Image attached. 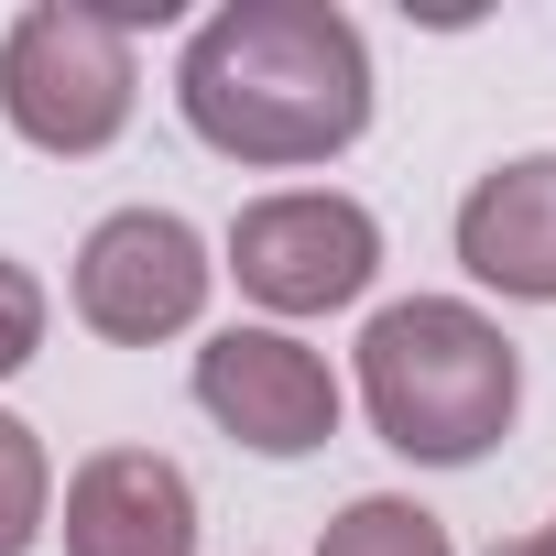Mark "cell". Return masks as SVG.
I'll return each mask as SVG.
<instances>
[{
	"instance_id": "obj_12",
	"label": "cell",
	"mask_w": 556,
	"mask_h": 556,
	"mask_svg": "<svg viewBox=\"0 0 556 556\" xmlns=\"http://www.w3.org/2000/svg\"><path fill=\"white\" fill-rule=\"evenodd\" d=\"M491 556H556V534H513V545H491Z\"/></svg>"
},
{
	"instance_id": "obj_4",
	"label": "cell",
	"mask_w": 556,
	"mask_h": 556,
	"mask_svg": "<svg viewBox=\"0 0 556 556\" xmlns=\"http://www.w3.org/2000/svg\"><path fill=\"white\" fill-rule=\"evenodd\" d=\"M218 273L262 306V328H306L382 285V218L350 186H273L229 218Z\"/></svg>"
},
{
	"instance_id": "obj_7",
	"label": "cell",
	"mask_w": 556,
	"mask_h": 556,
	"mask_svg": "<svg viewBox=\"0 0 556 556\" xmlns=\"http://www.w3.org/2000/svg\"><path fill=\"white\" fill-rule=\"evenodd\" d=\"M55 534H66V556H197L207 513L164 447H88L66 469Z\"/></svg>"
},
{
	"instance_id": "obj_6",
	"label": "cell",
	"mask_w": 556,
	"mask_h": 556,
	"mask_svg": "<svg viewBox=\"0 0 556 556\" xmlns=\"http://www.w3.org/2000/svg\"><path fill=\"white\" fill-rule=\"evenodd\" d=\"M186 393H197V415H207L229 447H251V458H317V447L339 437V415H350L339 361H328L317 339H295V328H262V317L207 328L197 361H186Z\"/></svg>"
},
{
	"instance_id": "obj_1",
	"label": "cell",
	"mask_w": 556,
	"mask_h": 556,
	"mask_svg": "<svg viewBox=\"0 0 556 556\" xmlns=\"http://www.w3.org/2000/svg\"><path fill=\"white\" fill-rule=\"evenodd\" d=\"M371 45L339 0H218L175 55V110L218 164L306 175L371 131Z\"/></svg>"
},
{
	"instance_id": "obj_3",
	"label": "cell",
	"mask_w": 556,
	"mask_h": 556,
	"mask_svg": "<svg viewBox=\"0 0 556 556\" xmlns=\"http://www.w3.org/2000/svg\"><path fill=\"white\" fill-rule=\"evenodd\" d=\"M131 110H142V55L99 0H34V12H12V34H0V121L34 153L88 164L131 131Z\"/></svg>"
},
{
	"instance_id": "obj_2",
	"label": "cell",
	"mask_w": 556,
	"mask_h": 556,
	"mask_svg": "<svg viewBox=\"0 0 556 556\" xmlns=\"http://www.w3.org/2000/svg\"><path fill=\"white\" fill-rule=\"evenodd\" d=\"M350 393L393 458L469 469L523 415V350L469 295H393V306H371V328L350 350Z\"/></svg>"
},
{
	"instance_id": "obj_10",
	"label": "cell",
	"mask_w": 556,
	"mask_h": 556,
	"mask_svg": "<svg viewBox=\"0 0 556 556\" xmlns=\"http://www.w3.org/2000/svg\"><path fill=\"white\" fill-rule=\"evenodd\" d=\"M55 534V458H45V437L0 404V556H34Z\"/></svg>"
},
{
	"instance_id": "obj_8",
	"label": "cell",
	"mask_w": 556,
	"mask_h": 556,
	"mask_svg": "<svg viewBox=\"0 0 556 556\" xmlns=\"http://www.w3.org/2000/svg\"><path fill=\"white\" fill-rule=\"evenodd\" d=\"M458 273L502 306H556V153H502L491 175H469L458 218Z\"/></svg>"
},
{
	"instance_id": "obj_9",
	"label": "cell",
	"mask_w": 556,
	"mask_h": 556,
	"mask_svg": "<svg viewBox=\"0 0 556 556\" xmlns=\"http://www.w3.org/2000/svg\"><path fill=\"white\" fill-rule=\"evenodd\" d=\"M317 556H458V545L415 491H361V502H339L317 523Z\"/></svg>"
},
{
	"instance_id": "obj_5",
	"label": "cell",
	"mask_w": 556,
	"mask_h": 556,
	"mask_svg": "<svg viewBox=\"0 0 556 556\" xmlns=\"http://www.w3.org/2000/svg\"><path fill=\"white\" fill-rule=\"evenodd\" d=\"M207 295H218V251H207V229L175 218V207H110V218L77 240V262H66V306H77V328L110 339V350H164V339H186V328L207 317Z\"/></svg>"
},
{
	"instance_id": "obj_13",
	"label": "cell",
	"mask_w": 556,
	"mask_h": 556,
	"mask_svg": "<svg viewBox=\"0 0 556 556\" xmlns=\"http://www.w3.org/2000/svg\"><path fill=\"white\" fill-rule=\"evenodd\" d=\"M545 534H556V523H545Z\"/></svg>"
},
{
	"instance_id": "obj_11",
	"label": "cell",
	"mask_w": 556,
	"mask_h": 556,
	"mask_svg": "<svg viewBox=\"0 0 556 556\" xmlns=\"http://www.w3.org/2000/svg\"><path fill=\"white\" fill-rule=\"evenodd\" d=\"M45 328H55V295H45V273H34L23 251H0V382H12V371H34Z\"/></svg>"
}]
</instances>
